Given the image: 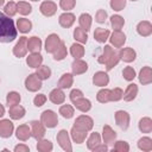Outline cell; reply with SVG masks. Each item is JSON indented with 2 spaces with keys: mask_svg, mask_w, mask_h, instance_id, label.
Returning <instances> with one entry per match:
<instances>
[{
  "mask_svg": "<svg viewBox=\"0 0 152 152\" xmlns=\"http://www.w3.org/2000/svg\"><path fill=\"white\" fill-rule=\"evenodd\" d=\"M17 27L13 19L0 12V43H11L17 38Z\"/></svg>",
  "mask_w": 152,
  "mask_h": 152,
  "instance_id": "obj_1",
  "label": "cell"
},
{
  "mask_svg": "<svg viewBox=\"0 0 152 152\" xmlns=\"http://www.w3.org/2000/svg\"><path fill=\"white\" fill-rule=\"evenodd\" d=\"M72 127L76 128V129H78V131L89 132V131H91L93 127H94V121H93V119H91L90 116L82 114V115H80V116L76 118V120H75Z\"/></svg>",
  "mask_w": 152,
  "mask_h": 152,
  "instance_id": "obj_2",
  "label": "cell"
},
{
  "mask_svg": "<svg viewBox=\"0 0 152 152\" xmlns=\"http://www.w3.org/2000/svg\"><path fill=\"white\" fill-rule=\"evenodd\" d=\"M40 121L45 127L53 128L58 125V116L53 110L46 109L40 114Z\"/></svg>",
  "mask_w": 152,
  "mask_h": 152,
  "instance_id": "obj_3",
  "label": "cell"
},
{
  "mask_svg": "<svg viewBox=\"0 0 152 152\" xmlns=\"http://www.w3.org/2000/svg\"><path fill=\"white\" fill-rule=\"evenodd\" d=\"M56 139H57V142L58 145L61 146V148L65 152H71L72 151V146H71V142H70V137H69V133L66 129H61L57 135H56Z\"/></svg>",
  "mask_w": 152,
  "mask_h": 152,
  "instance_id": "obj_4",
  "label": "cell"
},
{
  "mask_svg": "<svg viewBox=\"0 0 152 152\" xmlns=\"http://www.w3.org/2000/svg\"><path fill=\"white\" fill-rule=\"evenodd\" d=\"M61 43H62V40H61V38H59L58 34H56V33L49 34L48 38H46V40H45V51L48 53H53L58 49V46L61 45Z\"/></svg>",
  "mask_w": 152,
  "mask_h": 152,
  "instance_id": "obj_5",
  "label": "cell"
},
{
  "mask_svg": "<svg viewBox=\"0 0 152 152\" xmlns=\"http://www.w3.org/2000/svg\"><path fill=\"white\" fill-rule=\"evenodd\" d=\"M30 126H31V137H33L37 141L43 139L44 135H45V126L42 124V121H38V120H33L30 122Z\"/></svg>",
  "mask_w": 152,
  "mask_h": 152,
  "instance_id": "obj_6",
  "label": "cell"
},
{
  "mask_svg": "<svg viewBox=\"0 0 152 152\" xmlns=\"http://www.w3.org/2000/svg\"><path fill=\"white\" fill-rule=\"evenodd\" d=\"M42 80L38 78V76L36 74H30L26 78H25V88L28 91H38L42 88Z\"/></svg>",
  "mask_w": 152,
  "mask_h": 152,
  "instance_id": "obj_7",
  "label": "cell"
},
{
  "mask_svg": "<svg viewBox=\"0 0 152 152\" xmlns=\"http://www.w3.org/2000/svg\"><path fill=\"white\" fill-rule=\"evenodd\" d=\"M109 42L110 45L114 48H122L126 43V34L121 30H114L112 34H109Z\"/></svg>",
  "mask_w": 152,
  "mask_h": 152,
  "instance_id": "obj_8",
  "label": "cell"
},
{
  "mask_svg": "<svg viewBox=\"0 0 152 152\" xmlns=\"http://www.w3.org/2000/svg\"><path fill=\"white\" fill-rule=\"evenodd\" d=\"M26 53H27V38L25 36H23L19 38V40L14 45L13 55L18 58H21V57H25Z\"/></svg>",
  "mask_w": 152,
  "mask_h": 152,
  "instance_id": "obj_9",
  "label": "cell"
},
{
  "mask_svg": "<svg viewBox=\"0 0 152 152\" xmlns=\"http://www.w3.org/2000/svg\"><path fill=\"white\" fill-rule=\"evenodd\" d=\"M114 118H115L116 125H118L121 129L126 131V129L128 128L131 118H129V114H128L127 112H125V110H116L115 114H114Z\"/></svg>",
  "mask_w": 152,
  "mask_h": 152,
  "instance_id": "obj_10",
  "label": "cell"
},
{
  "mask_svg": "<svg viewBox=\"0 0 152 152\" xmlns=\"http://www.w3.org/2000/svg\"><path fill=\"white\" fill-rule=\"evenodd\" d=\"M14 125L10 119H2L0 120V137L1 138H10L13 134Z\"/></svg>",
  "mask_w": 152,
  "mask_h": 152,
  "instance_id": "obj_11",
  "label": "cell"
},
{
  "mask_svg": "<svg viewBox=\"0 0 152 152\" xmlns=\"http://www.w3.org/2000/svg\"><path fill=\"white\" fill-rule=\"evenodd\" d=\"M39 11L44 17H52L57 12V5L53 1H43L39 6Z\"/></svg>",
  "mask_w": 152,
  "mask_h": 152,
  "instance_id": "obj_12",
  "label": "cell"
},
{
  "mask_svg": "<svg viewBox=\"0 0 152 152\" xmlns=\"http://www.w3.org/2000/svg\"><path fill=\"white\" fill-rule=\"evenodd\" d=\"M118 53H119L120 59L126 63H131V62L135 61V58H137V52L132 48H120V51Z\"/></svg>",
  "mask_w": 152,
  "mask_h": 152,
  "instance_id": "obj_13",
  "label": "cell"
},
{
  "mask_svg": "<svg viewBox=\"0 0 152 152\" xmlns=\"http://www.w3.org/2000/svg\"><path fill=\"white\" fill-rule=\"evenodd\" d=\"M102 139L106 145H112L116 139V132L109 125H104L102 128Z\"/></svg>",
  "mask_w": 152,
  "mask_h": 152,
  "instance_id": "obj_14",
  "label": "cell"
},
{
  "mask_svg": "<svg viewBox=\"0 0 152 152\" xmlns=\"http://www.w3.org/2000/svg\"><path fill=\"white\" fill-rule=\"evenodd\" d=\"M75 20H76L75 14H72V13H70V12H64V13H62V14L59 15V18H58L59 25H61L62 27H64V28L71 27V26L74 25Z\"/></svg>",
  "mask_w": 152,
  "mask_h": 152,
  "instance_id": "obj_15",
  "label": "cell"
},
{
  "mask_svg": "<svg viewBox=\"0 0 152 152\" xmlns=\"http://www.w3.org/2000/svg\"><path fill=\"white\" fill-rule=\"evenodd\" d=\"M49 100L52 102V103H55V104H62V103H64V101H65V94L63 93V90L61 89V88H55V89H52L51 91H50V94H49Z\"/></svg>",
  "mask_w": 152,
  "mask_h": 152,
  "instance_id": "obj_16",
  "label": "cell"
},
{
  "mask_svg": "<svg viewBox=\"0 0 152 152\" xmlns=\"http://www.w3.org/2000/svg\"><path fill=\"white\" fill-rule=\"evenodd\" d=\"M138 78H139V82L142 84V86H147L152 82V69L151 66H142V69L139 71V75H138Z\"/></svg>",
  "mask_w": 152,
  "mask_h": 152,
  "instance_id": "obj_17",
  "label": "cell"
},
{
  "mask_svg": "<svg viewBox=\"0 0 152 152\" xmlns=\"http://www.w3.org/2000/svg\"><path fill=\"white\" fill-rule=\"evenodd\" d=\"M72 104H74V107L76 109H78L82 113H87V112H89L91 109V102L88 99H86L84 96L78 97L75 101H72Z\"/></svg>",
  "mask_w": 152,
  "mask_h": 152,
  "instance_id": "obj_18",
  "label": "cell"
},
{
  "mask_svg": "<svg viewBox=\"0 0 152 152\" xmlns=\"http://www.w3.org/2000/svg\"><path fill=\"white\" fill-rule=\"evenodd\" d=\"M93 83L97 87H106L109 83V76L104 71H96L93 76Z\"/></svg>",
  "mask_w": 152,
  "mask_h": 152,
  "instance_id": "obj_19",
  "label": "cell"
},
{
  "mask_svg": "<svg viewBox=\"0 0 152 152\" xmlns=\"http://www.w3.org/2000/svg\"><path fill=\"white\" fill-rule=\"evenodd\" d=\"M15 137L17 139H19L20 141H26L31 138V127L26 124L18 126L17 131H15Z\"/></svg>",
  "mask_w": 152,
  "mask_h": 152,
  "instance_id": "obj_20",
  "label": "cell"
},
{
  "mask_svg": "<svg viewBox=\"0 0 152 152\" xmlns=\"http://www.w3.org/2000/svg\"><path fill=\"white\" fill-rule=\"evenodd\" d=\"M71 70H72V75H82L88 70V64L81 58L75 59L71 63Z\"/></svg>",
  "mask_w": 152,
  "mask_h": 152,
  "instance_id": "obj_21",
  "label": "cell"
},
{
  "mask_svg": "<svg viewBox=\"0 0 152 152\" xmlns=\"http://www.w3.org/2000/svg\"><path fill=\"white\" fill-rule=\"evenodd\" d=\"M137 32L141 37H148L152 34V24L148 20H142L137 25Z\"/></svg>",
  "mask_w": 152,
  "mask_h": 152,
  "instance_id": "obj_22",
  "label": "cell"
},
{
  "mask_svg": "<svg viewBox=\"0 0 152 152\" xmlns=\"http://www.w3.org/2000/svg\"><path fill=\"white\" fill-rule=\"evenodd\" d=\"M8 114L11 116V119L13 120H20L25 116L26 114V110L23 106L20 104H14V106H11L10 109H8Z\"/></svg>",
  "mask_w": 152,
  "mask_h": 152,
  "instance_id": "obj_23",
  "label": "cell"
},
{
  "mask_svg": "<svg viewBox=\"0 0 152 152\" xmlns=\"http://www.w3.org/2000/svg\"><path fill=\"white\" fill-rule=\"evenodd\" d=\"M43 63V56L39 53V52H34V53H31L26 57V64L30 66V68H34L37 69L39 65H42Z\"/></svg>",
  "mask_w": 152,
  "mask_h": 152,
  "instance_id": "obj_24",
  "label": "cell"
},
{
  "mask_svg": "<svg viewBox=\"0 0 152 152\" xmlns=\"http://www.w3.org/2000/svg\"><path fill=\"white\" fill-rule=\"evenodd\" d=\"M72 83H74V76H72V74L65 72V74H63V75L61 76V78L58 80L57 86H58V88H61V89H69V88H71Z\"/></svg>",
  "mask_w": 152,
  "mask_h": 152,
  "instance_id": "obj_25",
  "label": "cell"
},
{
  "mask_svg": "<svg viewBox=\"0 0 152 152\" xmlns=\"http://www.w3.org/2000/svg\"><path fill=\"white\" fill-rule=\"evenodd\" d=\"M137 95H138V86L135 83H131V84L127 86L126 90L124 91L122 97H124L125 101L129 102V101H133L137 97Z\"/></svg>",
  "mask_w": 152,
  "mask_h": 152,
  "instance_id": "obj_26",
  "label": "cell"
},
{
  "mask_svg": "<svg viewBox=\"0 0 152 152\" xmlns=\"http://www.w3.org/2000/svg\"><path fill=\"white\" fill-rule=\"evenodd\" d=\"M42 49V40L40 38L33 36L31 38H27V51H30L31 53L34 52H39Z\"/></svg>",
  "mask_w": 152,
  "mask_h": 152,
  "instance_id": "obj_27",
  "label": "cell"
},
{
  "mask_svg": "<svg viewBox=\"0 0 152 152\" xmlns=\"http://www.w3.org/2000/svg\"><path fill=\"white\" fill-rule=\"evenodd\" d=\"M91 21H93V18H91V15H90L89 13H82V14L80 15V18H78L80 27H81L83 31H86V32H88V31L90 30V27H91Z\"/></svg>",
  "mask_w": 152,
  "mask_h": 152,
  "instance_id": "obj_28",
  "label": "cell"
},
{
  "mask_svg": "<svg viewBox=\"0 0 152 152\" xmlns=\"http://www.w3.org/2000/svg\"><path fill=\"white\" fill-rule=\"evenodd\" d=\"M17 30L21 33H27L32 30V23L26 18H19L17 20Z\"/></svg>",
  "mask_w": 152,
  "mask_h": 152,
  "instance_id": "obj_29",
  "label": "cell"
},
{
  "mask_svg": "<svg viewBox=\"0 0 152 152\" xmlns=\"http://www.w3.org/2000/svg\"><path fill=\"white\" fill-rule=\"evenodd\" d=\"M109 30L107 28H102V27H97L94 32V39L97 43H106V40L109 38Z\"/></svg>",
  "mask_w": 152,
  "mask_h": 152,
  "instance_id": "obj_30",
  "label": "cell"
},
{
  "mask_svg": "<svg viewBox=\"0 0 152 152\" xmlns=\"http://www.w3.org/2000/svg\"><path fill=\"white\" fill-rule=\"evenodd\" d=\"M138 127H139V131L141 133H151L152 132V120H151V118H148V116L141 118L139 120Z\"/></svg>",
  "mask_w": 152,
  "mask_h": 152,
  "instance_id": "obj_31",
  "label": "cell"
},
{
  "mask_svg": "<svg viewBox=\"0 0 152 152\" xmlns=\"http://www.w3.org/2000/svg\"><path fill=\"white\" fill-rule=\"evenodd\" d=\"M84 48L81 43H74L71 46H70V55L75 58V59H78V58H82L84 56Z\"/></svg>",
  "mask_w": 152,
  "mask_h": 152,
  "instance_id": "obj_32",
  "label": "cell"
},
{
  "mask_svg": "<svg viewBox=\"0 0 152 152\" xmlns=\"http://www.w3.org/2000/svg\"><path fill=\"white\" fill-rule=\"evenodd\" d=\"M70 134H71V139L76 142V144H82L84 142L87 135H88V132H83V131H78L76 128H71L70 131Z\"/></svg>",
  "mask_w": 152,
  "mask_h": 152,
  "instance_id": "obj_33",
  "label": "cell"
},
{
  "mask_svg": "<svg viewBox=\"0 0 152 152\" xmlns=\"http://www.w3.org/2000/svg\"><path fill=\"white\" fill-rule=\"evenodd\" d=\"M113 53H114V49L112 48V45H104L102 53L97 57V62H99L100 64H104V63L109 59V57H110Z\"/></svg>",
  "mask_w": 152,
  "mask_h": 152,
  "instance_id": "obj_34",
  "label": "cell"
},
{
  "mask_svg": "<svg viewBox=\"0 0 152 152\" xmlns=\"http://www.w3.org/2000/svg\"><path fill=\"white\" fill-rule=\"evenodd\" d=\"M39 80L42 81H45V80H49L50 76H51V69L48 66V65H39L34 72Z\"/></svg>",
  "mask_w": 152,
  "mask_h": 152,
  "instance_id": "obj_35",
  "label": "cell"
},
{
  "mask_svg": "<svg viewBox=\"0 0 152 152\" xmlns=\"http://www.w3.org/2000/svg\"><path fill=\"white\" fill-rule=\"evenodd\" d=\"M100 142H101V135L97 132H93L89 135V138L87 139V148L90 150V151H93V148L95 146H97Z\"/></svg>",
  "mask_w": 152,
  "mask_h": 152,
  "instance_id": "obj_36",
  "label": "cell"
},
{
  "mask_svg": "<svg viewBox=\"0 0 152 152\" xmlns=\"http://www.w3.org/2000/svg\"><path fill=\"white\" fill-rule=\"evenodd\" d=\"M138 147L139 150L144 152H150L152 151V139L150 137H142L138 140Z\"/></svg>",
  "mask_w": 152,
  "mask_h": 152,
  "instance_id": "obj_37",
  "label": "cell"
},
{
  "mask_svg": "<svg viewBox=\"0 0 152 152\" xmlns=\"http://www.w3.org/2000/svg\"><path fill=\"white\" fill-rule=\"evenodd\" d=\"M37 150L39 152H51L53 150V145L48 139H40L37 142Z\"/></svg>",
  "mask_w": 152,
  "mask_h": 152,
  "instance_id": "obj_38",
  "label": "cell"
},
{
  "mask_svg": "<svg viewBox=\"0 0 152 152\" xmlns=\"http://www.w3.org/2000/svg\"><path fill=\"white\" fill-rule=\"evenodd\" d=\"M52 55H53V59H55V61H63V59L66 57L68 50H66V46H65L64 42L61 43V45L58 46V49H57Z\"/></svg>",
  "mask_w": 152,
  "mask_h": 152,
  "instance_id": "obj_39",
  "label": "cell"
},
{
  "mask_svg": "<svg viewBox=\"0 0 152 152\" xmlns=\"http://www.w3.org/2000/svg\"><path fill=\"white\" fill-rule=\"evenodd\" d=\"M96 100L100 103H107V102H109L110 101V89L103 88V89L99 90L97 94H96Z\"/></svg>",
  "mask_w": 152,
  "mask_h": 152,
  "instance_id": "obj_40",
  "label": "cell"
},
{
  "mask_svg": "<svg viewBox=\"0 0 152 152\" xmlns=\"http://www.w3.org/2000/svg\"><path fill=\"white\" fill-rule=\"evenodd\" d=\"M58 113L64 118V119H71L75 114V110H74V107L71 104H63L59 107V110Z\"/></svg>",
  "mask_w": 152,
  "mask_h": 152,
  "instance_id": "obj_41",
  "label": "cell"
},
{
  "mask_svg": "<svg viewBox=\"0 0 152 152\" xmlns=\"http://www.w3.org/2000/svg\"><path fill=\"white\" fill-rule=\"evenodd\" d=\"M17 12H19L21 15H27L32 12V6L27 1H19L17 4Z\"/></svg>",
  "mask_w": 152,
  "mask_h": 152,
  "instance_id": "obj_42",
  "label": "cell"
},
{
  "mask_svg": "<svg viewBox=\"0 0 152 152\" xmlns=\"http://www.w3.org/2000/svg\"><path fill=\"white\" fill-rule=\"evenodd\" d=\"M74 38L76 42L81 43V44H86L88 40V34L86 31H83L81 27H76L74 30Z\"/></svg>",
  "mask_w": 152,
  "mask_h": 152,
  "instance_id": "obj_43",
  "label": "cell"
},
{
  "mask_svg": "<svg viewBox=\"0 0 152 152\" xmlns=\"http://www.w3.org/2000/svg\"><path fill=\"white\" fill-rule=\"evenodd\" d=\"M110 25L114 30H121L125 25V19L119 14H113L110 17Z\"/></svg>",
  "mask_w": 152,
  "mask_h": 152,
  "instance_id": "obj_44",
  "label": "cell"
},
{
  "mask_svg": "<svg viewBox=\"0 0 152 152\" xmlns=\"http://www.w3.org/2000/svg\"><path fill=\"white\" fill-rule=\"evenodd\" d=\"M21 97H20V94L17 93V91H10L6 96V102L8 104V107L11 106H14V104H19Z\"/></svg>",
  "mask_w": 152,
  "mask_h": 152,
  "instance_id": "obj_45",
  "label": "cell"
},
{
  "mask_svg": "<svg viewBox=\"0 0 152 152\" xmlns=\"http://www.w3.org/2000/svg\"><path fill=\"white\" fill-rule=\"evenodd\" d=\"M119 62H120L119 53L114 51V53H113V55L109 57V59H108V61L104 63V64H106V70H107V71L112 70V69H113V68H114V66H115V65H116Z\"/></svg>",
  "mask_w": 152,
  "mask_h": 152,
  "instance_id": "obj_46",
  "label": "cell"
},
{
  "mask_svg": "<svg viewBox=\"0 0 152 152\" xmlns=\"http://www.w3.org/2000/svg\"><path fill=\"white\" fill-rule=\"evenodd\" d=\"M114 146H113V151L116 152H128L129 151V145L127 141L124 140H119V141H114Z\"/></svg>",
  "mask_w": 152,
  "mask_h": 152,
  "instance_id": "obj_47",
  "label": "cell"
},
{
  "mask_svg": "<svg viewBox=\"0 0 152 152\" xmlns=\"http://www.w3.org/2000/svg\"><path fill=\"white\" fill-rule=\"evenodd\" d=\"M4 12H5V14L8 15V17L15 15V13H17V4H15L14 1L7 2V4L5 5V7H4Z\"/></svg>",
  "mask_w": 152,
  "mask_h": 152,
  "instance_id": "obj_48",
  "label": "cell"
},
{
  "mask_svg": "<svg viewBox=\"0 0 152 152\" xmlns=\"http://www.w3.org/2000/svg\"><path fill=\"white\" fill-rule=\"evenodd\" d=\"M122 76H124V78H125L126 81L131 82V81H133V80L135 78L137 74H135V70H134L132 66H126V68H124V70H122Z\"/></svg>",
  "mask_w": 152,
  "mask_h": 152,
  "instance_id": "obj_49",
  "label": "cell"
},
{
  "mask_svg": "<svg viewBox=\"0 0 152 152\" xmlns=\"http://www.w3.org/2000/svg\"><path fill=\"white\" fill-rule=\"evenodd\" d=\"M110 7L113 11H116V12H120L125 8L126 6V0H110L109 2Z\"/></svg>",
  "mask_w": 152,
  "mask_h": 152,
  "instance_id": "obj_50",
  "label": "cell"
},
{
  "mask_svg": "<svg viewBox=\"0 0 152 152\" xmlns=\"http://www.w3.org/2000/svg\"><path fill=\"white\" fill-rule=\"evenodd\" d=\"M76 6V0H59V7L65 12L72 10Z\"/></svg>",
  "mask_w": 152,
  "mask_h": 152,
  "instance_id": "obj_51",
  "label": "cell"
},
{
  "mask_svg": "<svg viewBox=\"0 0 152 152\" xmlns=\"http://www.w3.org/2000/svg\"><path fill=\"white\" fill-rule=\"evenodd\" d=\"M122 95H124V90L121 88H114L110 90V101L113 102L120 101L122 99Z\"/></svg>",
  "mask_w": 152,
  "mask_h": 152,
  "instance_id": "obj_52",
  "label": "cell"
},
{
  "mask_svg": "<svg viewBox=\"0 0 152 152\" xmlns=\"http://www.w3.org/2000/svg\"><path fill=\"white\" fill-rule=\"evenodd\" d=\"M107 17H108V14L104 10H97V12L95 14V21L99 23V24H103L106 21Z\"/></svg>",
  "mask_w": 152,
  "mask_h": 152,
  "instance_id": "obj_53",
  "label": "cell"
},
{
  "mask_svg": "<svg viewBox=\"0 0 152 152\" xmlns=\"http://www.w3.org/2000/svg\"><path fill=\"white\" fill-rule=\"evenodd\" d=\"M46 100H48V97H46L45 94H38V95H36L34 99H33V104H34L36 107H42V106L46 102Z\"/></svg>",
  "mask_w": 152,
  "mask_h": 152,
  "instance_id": "obj_54",
  "label": "cell"
},
{
  "mask_svg": "<svg viewBox=\"0 0 152 152\" xmlns=\"http://www.w3.org/2000/svg\"><path fill=\"white\" fill-rule=\"evenodd\" d=\"M82 96H83V93H82V90H80V89H72V90L70 91V94H69V97H70L71 102L75 101L76 99H78V97H82Z\"/></svg>",
  "mask_w": 152,
  "mask_h": 152,
  "instance_id": "obj_55",
  "label": "cell"
},
{
  "mask_svg": "<svg viewBox=\"0 0 152 152\" xmlns=\"http://www.w3.org/2000/svg\"><path fill=\"white\" fill-rule=\"evenodd\" d=\"M14 152H30L28 146L24 145V144H19L17 146H14Z\"/></svg>",
  "mask_w": 152,
  "mask_h": 152,
  "instance_id": "obj_56",
  "label": "cell"
},
{
  "mask_svg": "<svg viewBox=\"0 0 152 152\" xmlns=\"http://www.w3.org/2000/svg\"><path fill=\"white\" fill-rule=\"evenodd\" d=\"M93 151L94 152H106V151H108V146L106 145V144H99L97 146H95L94 148H93Z\"/></svg>",
  "mask_w": 152,
  "mask_h": 152,
  "instance_id": "obj_57",
  "label": "cell"
},
{
  "mask_svg": "<svg viewBox=\"0 0 152 152\" xmlns=\"http://www.w3.org/2000/svg\"><path fill=\"white\" fill-rule=\"evenodd\" d=\"M5 115V107L0 103V118H2Z\"/></svg>",
  "mask_w": 152,
  "mask_h": 152,
  "instance_id": "obj_58",
  "label": "cell"
},
{
  "mask_svg": "<svg viewBox=\"0 0 152 152\" xmlns=\"http://www.w3.org/2000/svg\"><path fill=\"white\" fill-rule=\"evenodd\" d=\"M4 4H5V0H0V7H1Z\"/></svg>",
  "mask_w": 152,
  "mask_h": 152,
  "instance_id": "obj_59",
  "label": "cell"
},
{
  "mask_svg": "<svg viewBox=\"0 0 152 152\" xmlns=\"http://www.w3.org/2000/svg\"><path fill=\"white\" fill-rule=\"evenodd\" d=\"M31 1H39V0H31Z\"/></svg>",
  "mask_w": 152,
  "mask_h": 152,
  "instance_id": "obj_60",
  "label": "cell"
},
{
  "mask_svg": "<svg viewBox=\"0 0 152 152\" xmlns=\"http://www.w3.org/2000/svg\"><path fill=\"white\" fill-rule=\"evenodd\" d=\"M131 1H137V0H131Z\"/></svg>",
  "mask_w": 152,
  "mask_h": 152,
  "instance_id": "obj_61",
  "label": "cell"
}]
</instances>
